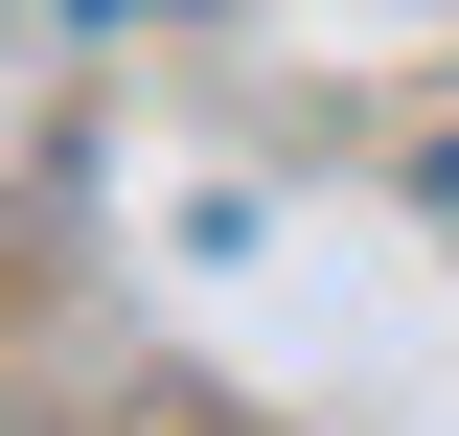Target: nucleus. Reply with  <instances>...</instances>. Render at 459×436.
Instances as JSON below:
<instances>
[{"mask_svg": "<svg viewBox=\"0 0 459 436\" xmlns=\"http://www.w3.org/2000/svg\"><path fill=\"white\" fill-rule=\"evenodd\" d=\"M413 207H437V230H459V138H437V161H413Z\"/></svg>", "mask_w": 459, "mask_h": 436, "instance_id": "nucleus-1", "label": "nucleus"}, {"mask_svg": "<svg viewBox=\"0 0 459 436\" xmlns=\"http://www.w3.org/2000/svg\"><path fill=\"white\" fill-rule=\"evenodd\" d=\"M69 23H138V0H69Z\"/></svg>", "mask_w": 459, "mask_h": 436, "instance_id": "nucleus-2", "label": "nucleus"}]
</instances>
